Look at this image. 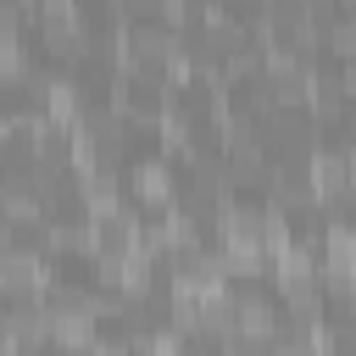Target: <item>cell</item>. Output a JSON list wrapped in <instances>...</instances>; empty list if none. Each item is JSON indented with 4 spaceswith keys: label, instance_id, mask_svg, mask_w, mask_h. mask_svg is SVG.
Masks as SVG:
<instances>
[{
    "label": "cell",
    "instance_id": "6da1fadb",
    "mask_svg": "<svg viewBox=\"0 0 356 356\" xmlns=\"http://www.w3.org/2000/svg\"><path fill=\"white\" fill-rule=\"evenodd\" d=\"M134 195H145V200H167V195H172V172H167L161 156H145V161L134 167Z\"/></svg>",
    "mask_w": 356,
    "mask_h": 356
}]
</instances>
